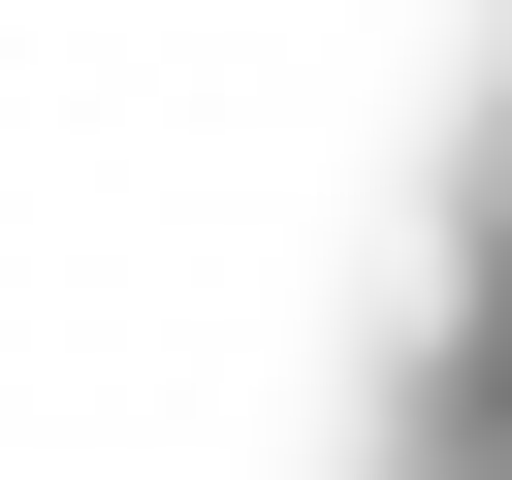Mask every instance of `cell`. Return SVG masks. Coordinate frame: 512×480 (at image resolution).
I'll use <instances>...</instances> for the list:
<instances>
[{
  "label": "cell",
  "instance_id": "obj_1",
  "mask_svg": "<svg viewBox=\"0 0 512 480\" xmlns=\"http://www.w3.org/2000/svg\"><path fill=\"white\" fill-rule=\"evenodd\" d=\"M480 256H512V128H480Z\"/></svg>",
  "mask_w": 512,
  "mask_h": 480
}]
</instances>
